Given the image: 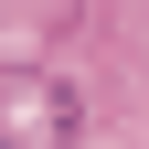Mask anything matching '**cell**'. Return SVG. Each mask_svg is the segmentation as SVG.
Listing matches in <instances>:
<instances>
[{
  "label": "cell",
  "instance_id": "1",
  "mask_svg": "<svg viewBox=\"0 0 149 149\" xmlns=\"http://www.w3.org/2000/svg\"><path fill=\"white\" fill-rule=\"evenodd\" d=\"M0 149H85V96L53 64H0Z\"/></svg>",
  "mask_w": 149,
  "mask_h": 149
}]
</instances>
